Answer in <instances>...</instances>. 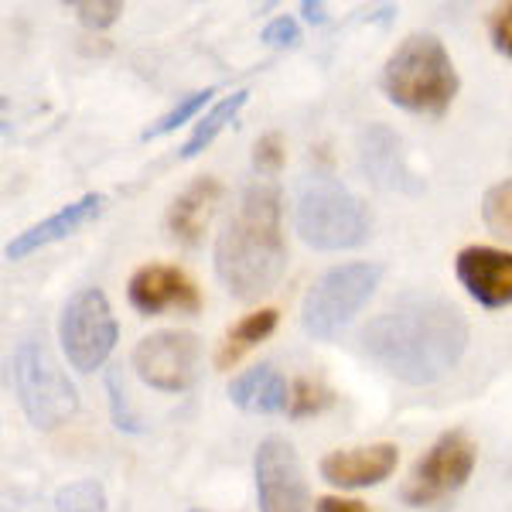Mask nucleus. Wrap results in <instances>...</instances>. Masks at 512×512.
<instances>
[{
    "label": "nucleus",
    "instance_id": "f257e3e1",
    "mask_svg": "<svg viewBox=\"0 0 512 512\" xmlns=\"http://www.w3.org/2000/svg\"><path fill=\"white\" fill-rule=\"evenodd\" d=\"M362 349L383 373L407 386L444 379L468 349V321L451 301L407 294L376 315L362 332Z\"/></svg>",
    "mask_w": 512,
    "mask_h": 512
},
{
    "label": "nucleus",
    "instance_id": "f03ea898",
    "mask_svg": "<svg viewBox=\"0 0 512 512\" xmlns=\"http://www.w3.org/2000/svg\"><path fill=\"white\" fill-rule=\"evenodd\" d=\"M216 277L236 301H256L284 277L287 243L280 226V192L270 181L243 188L212 250Z\"/></svg>",
    "mask_w": 512,
    "mask_h": 512
},
{
    "label": "nucleus",
    "instance_id": "7ed1b4c3",
    "mask_svg": "<svg viewBox=\"0 0 512 512\" xmlns=\"http://www.w3.org/2000/svg\"><path fill=\"white\" fill-rule=\"evenodd\" d=\"M386 99L417 117H444L458 96V69L434 35H410L393 48L379 76Z\"/></svg>",
    "mask_w": 512,
    "mask_h": 512
},
{
    "label": "nucleus",
    "instance_id": "20e7f679",
    "mask_svg": "<svg viewBox=\"0 0 512 512\" xmlns=\"http://www.w3.org/2000/svg\"><path fill=\"white\" fill-rule=\"evenodd\" d=\"M294 229L311 250L338 253L366 243L369 209L342 181L315 175L301 185L294 202Z\"/></svg>",
    "mask_w": 512,
    "mask_h": 512
},
{
    "label": "nucleus",
    "instance_id": "39448f33",
    "mask_svg": "<svg viewBox=\"0 0 512 512\" xmlns=\"http://www.w3.org/2000/svg\"><path fill=\"white\" fill-rule=\"evenodd\" d=\"M14 393L24 410V417L38 431H55L79 410V393L72 379L65 376L52 352L41 342H21L14 349Z\"/></svg>",
    "mask_w": 512,
    "mask_h": 512
},
{
    "label": "nucleus",
    "instance_id": "423d86ee",
    "mask_svg": "<svg viewBox=\"0 0 512 512\" xmlns=\"http://www.w3.org/2000/svg\"><path fill=\"white\" fill-rule=\"evenodd\" d=\"M383 267L366 260L342 263V267L325 270L315 284L308 287L301 301V325L311 338H335L349 321L366 308V301L376 294Z\"/></svg>",
    "mask_w": 512,
    "mask_h": 512
},
{
    "label": "nucleus",
    "instance_id": "0eeeda50",
    "mask_svg": "<svg viewBox=\"0 0 512 512\" xmlns=\"http://www.w3.org/2000/svg\"><path fill=\"white\" fill-rule=\"evenodd\" d=\"M117 318H113L110 297L99 287H82L65 301L59 315V342L72 369L93 373L117 349Z\"/></svg>",
    "mask_w": 512,
    "mask_h": 512
},
{
    "label": "nucleus",
    "instance_id": "6e6552de",
    "mask_svg": "<svg viewBox=\"0 0 512 512\" xmlns=\"http://www.w3.org/2000/svg\"><path fill=\"white\" fill-rule=\"evenodd\" d=\"M475 461H478V448L472 437L465 431H444L431 448L420 454L417 465L410 468V475L403 478L400 499L410 509H424L448 499L451 492H458L472 478Z\"/></svg>",
    "mask_w": 512,
    "mask_h": 512
},
{
    "label": "nucleus",
    "instance_id": "1a4fd4ad",
    "mask_svg": "<svg viewBox=\"0 0 512 512\" xmlns=\"http://www.w3.org/2000/svg\"><path fill=\"white\" fill-rule=\"evenodd\" d=\"M134 373L144 386L158 393H185L198 379L202 366V345L198 335L181 328H161L154 335H144L134 349Z\"/></svg>",
    "mask_w": 512,
    "mask_h": 512
},
{
    "label": "nucleus",
    "instance_id": "9d476101",
    "mask_svg": "<svg viewBox=\"0 0 512 512\" xmlns=\"http://www.w3.org/2000/svg\"><path fill=\"white\" fill-rule=\"evenodd\" d=\"M260 512H318L301 458L284 437H263L253 458Z\"/></svg>",
    "mask_w": 512,
    "mask_h": 512
},
{
    "label": "nucleus",
    "instance_id": "9b49d317",
    "mask_svg": "<svg viewBox=\"0 0 512 512\" xmlns=\"http://www.w3.org/2000/svg\"><path fill=\"white\" fill-rule=\"evenodd\" d=\"M359 168L373 185L386 188V192L417 195L424 188L417 171L407 164L400 134L386 127V123H369L359 134Z\"/></svg>",
    "mask_w": 512,
    "mask_h": 512
},
{
    "label": "nucleus",
    "instance_id": "f8f14e48",
    "mask_svg": "<svg viewBox=\"0 0 512 512\" xmlns=\"http://www.w3.org/2000/svg\"><path fill=\"white\" fill-rule=\"evenodd\" d=\"M127 297L140 315H161V311L195 315L202 308V294H198L195 280L185 270L168 267V263H147V267L134 270L127 284Z\"/></svg>",
    "mask_w": 512,
    "mask_h": 512
},
{
    "label": "nucleus",
    "instance_id": "ddd939ff",
    "mask_svg": "<svg viewBox=\"0 0 512 512\" xmlns=\"http://www.w3.org/2000/svg\"><path fill=\"white\" fill-rule=\"evenodd\" d=\"M454 274L482 308L512 304V253L495 246H465L454 260Z\"/></svg>",
    "mask_w": 512,
    "mask_h": 512
},
{
    "label": "nucleus",
    "instance_id": "4468645a",
    "mask_svg": "<svg viewBox=\"0 0 512 512\" xmlns=\"http://www.w3.org/2000/svg\"><path fill=\"white\" fill-rule=\"evenodd\" d=\"M396 461H400V448L390 441H379L366 444V448L325 454L318 461V472L328 485H338V489H369V485H379L393 475Z\"/></svg>",
    "mask_w": 512,
    "mask_h": 512
},
{
    "label": "nucleus",
    "instance_id": "2eb2a0df",
    "mask_svg": "<svg viewBox=\"0 0 512 512\" xmlns=\"http://www.w3.org/2000/svg\"><path fill=\"white\" fill-rule=\"evenodd\" d=\"M103 202H106V198L99 192H89V195L76 198V202H69L65 209H59L55 216H48L45 222L28 226L24 233H18L11 243H7V250H4L7 260H24V256L38 253L41 246H52V243H59V239H65V236L79 233L86 222H93L99 212H103Z\"/></svg>",
    "mask_w": 512,
    "mask_h": 512
},
{
    "label": "nucleus",
    "instance_id": "dca6fc26",
    "mask_svg": "<svg viewBox=\"0 0 512 512\" xmlns=\"http://www.w3.org/2000/svg\"><path fill=\"white\" fill-rule=\"evenodd\" d=\"M222 198V181L212 175L195 178L168 209V233L185 246H198L209 229V219Z\"/></svg>",
    "mask_w": 512,
    "mask_h": 512
},
{
    "label": "nucleus",
    "instance_id": "f3484780",
    "mask_svg": "<svg viewBox=\"0 0 512 512\" xmlns=\"http://www.w3.org/2000/svg\"><path fill=\"white\" fill-rule=\"evenodd\" d=\"M229 400L246 414H284L291 407V386L274 366H253L229 383Z\"/></svg>",
    "mask_w": 512,
    "mask_h": 512
},
{
    "label": "nucleus",
    "instance_id": "a211bd4d",
    "mask_svg": "<svg viewBox=\"0 0 512 512\" xmlns=\"http://www.w3.org/2000/svg\"><path fill=\"white\" fill-rule=\"evenodd\" d=\"M277 328V311L274 308H260L253 311V315L239 318L233 328H229L226 335H222L219 349H216V366L219 369H229L233 362L243 359L246 352L256 349V345L263 342L270 332Z\"/></svg>",
    "mask_w": 512,
    "mask_h": 512
},
{
    "label": "nucleus",
    "instance_id": "6ab92c4d",
    "mask_svg": "<svg viewBox=\"0 0 512 512\" xmlns=\"http://www.w3.org/2000/svg\"><path fill=\"white\" fill-rule=\"evenodd\" d=\"M246 99H250V93H246V89H236L233 96L219 99V103L212 106V110L195 123L192 137H188V140H185V147H181V158H185V161H188V158H198V154H202L205 147H209L212 140H216V137L222 134V130H226L229 123L236 120V113L246 106Z\"/></svg>",
    "mask_w": 512,
    "mask_h": 512
},
{
    "label": "nucleus",
    "instance_id": "aec40b11",
    "mask_svg": "<svg viewBox=\"0 0 512 512\" xmlns=\"http://www.w3.org/2000/svg\"><path fill=\"white\" fill-rule=\"evenodd\" d=\"M482 222L489 226V233L512 243V178L499 181L482 195Z\"/></svg>",
    "mask_w": 512,
    "mask_h": 512
},
{
    "label": "nucleus",
    "instance_id": "412c9836",
    "mask_svg": "<svg viewBox=\"0 0 512 512\" xmlns=\"http://www.w3.org/2000/svg\"><path fill=\"white\" fill-rule=\"evenodd\" d=\"M106 492L96 478H79L55 492V512H103Z\"/></svg>",
    "mask_w": 512,
    "mask_h": 512
},
{
    "label": "nucleus",
    "instance_id": "4be33fe9",
    "mask_svg": "<svg viewBox=\"0 0 512 512\" xmlns=\"http://www.w3.org/2000/svg\"><path fill=\"white\" fill-rule=\"evenodd\" d=\"M216 96V89H198V93H188V96H181L175 106H171L168 113L158 120V123H151V127L140 134V140H158V137H164V134H171V130H178L181 123H188L195 117L198 110H202L209 99Z\"/></svg>",
    "mask_w": 512,
    "mask_h": 512
},
{
    "label": "nucleus",
    "instance_id": "5701e85b",
    "mask_svg": "<svg viewBox=\"0 0 512 512\" xmlns=\"http://www.w3.org/2000/svg\"><path fill=\"white\" fill-rule=\"evenodd\" d=\"M332 390L328 386H321L318 379H297V383L291 386V407H287V414H291L294 420H304V417H315L321 414L325 407H332Z\"/></svg>",
    "mask_w": 512,
    "mask_h": 512
},
{
    "label": "nucleus",
    "instance_id": "b1692460",
    "mask_svg": "<svg viewBox=\"0 0 512 512\" xmlns=\"http://www.w3.org/2000/svg\"><path fill=\"white\" fill-rule=\"evenodd\" d=\"M65 7L76 14L79 24H86V28H93V31L110 28V24H117L123 14L120 0H76V4H65Z\"/></svg>",
    "mask_w": 512,
    "mask_h": 512
},
{
    "label": "nucleus",
    "instance_id": "393cba45",
    "mask_svg": "<svg viewBox=\"0 0 512 512\" xmlns=\"http://www.w3.org/2000/svg\"><path fill=\"white\" fill-rule=\"evenodd\" d=\"M287 147H284V137L277 134V130H270V134H263L260 140L253 144V171L263 178H274L280 175V168H284L287 161Z\"/></svg>",
    "mask_w": 512,
    "mask_h": 512
},
{
    "label": "nucleus",
    "instance_id": "a878e982",
    "mask_svg": "<svg viewBox=\"0 0 512 512\" xmlns=\"http://www.w3.org/2000/svg\"><path fill=\"white\" fill-rule=\"evenodd\" d=\"M106 393H110L113 424H117L120 431H127V434H140V431H144V427L137 424V417H130V410H127V393L120 390V379H117V373L106 376Z\"/></svg>",
    "mask_w": 512,
    "mask_h": 512
},
{
    "label": "nucleus",
    "instance_id": "bb28decb",
    "mask_svg": "<svg viewBox=\"0 0 512 512\" xmlns=\"http://www.w3.org/2000/svg\"><path fill=\"white\" fill-rule=\"evenodd\" d=\"M489 38L495 52L512 59V4H499L489 18Z\"/></svg>",
    "mask_w": 512,
    "mask_h": 512
},
{
    "label": "nucleus",
    "instance_id": "cd10ccee",
    "mask_svg": "<svg viewBox=\"0 0 512 512\" xmlns=\"http://www.w3.org/2000/svg\"><path fill=\"white\" fill-rule=\"evenodd\" d=\"M267 45H294L297 38H301V31H297V21L294 18H274L263 28L260 35Z\"/></svg>",
    "mask_w": 512,
    "mask_h": 512
},
{
    "label": "nucleus",
    "instance_id": "c85d7f7f",
    "mask_svg": "<svg viewBox=\"0 0 512 512\" xmlns=\"http://www.w3.org/2000/svg\"><path fill=\"white\" fill-rule=\"evenodd\" d=\"M318 512H369L366 502L359 499H338V495H325L318 499Z\"/></svg>",
    "mask_w": 512,
    "mask_h": 512
},
{
    "label": "nucleus",
    "instance_id": "c756f323",
    "mask_svg": "<svg viewBox=\"0 0 512 512\" xmlns=\"http://www.w3.org/2000/svg\"><path fill=\"white\" fill-rule=\"evenodd\" d=\"M301 14H304V21H311V24H325V4H315V0H304V4H301Z\"/></svg>",
    "mask_w": 512,
    "mask_h": 512
},
{
    "label": "nucleus",
    "instance_id": "7c9ffc66",
    "mask_svg": "<svg viewBox=\"0 0 512 512\" xmlns=\"http://www.w3.org/2000/svg\"><path fill=\"white\" fill-rule=\"evenodd\" d=\"M188 512H212V509H188Z\"/></svg>",
    "mask_w": 512,
    "mask_h": 512
}]
</instances>
